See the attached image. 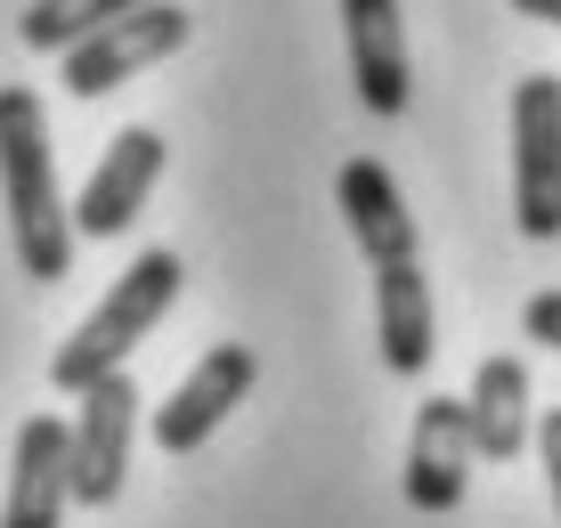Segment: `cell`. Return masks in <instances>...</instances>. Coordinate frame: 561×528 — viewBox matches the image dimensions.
Listing matches in <instances>:
<instances>
[{"mask_svg": "<svg viewBox=\"0 0 561 528\" xmlns=\"http://www.w3.org/2000/svg\"><path fill=\"white\" fill-rule=\"evenodd\" d=\"M472 487V406L463 399H423L408 432V504L415 513H456Z\"/></svg>", "mask_w": 561, "mask_h": 528, "instance_id": "obj_7", "label": "cell"}, {"mask_svg": "<svg viewBox=\"0 0 561 528\" xmlns=\"http://www.w3.org/2000/svg\"><path fill=\"white\" fill-rule=\"evenodd\" d=\"M180 285H187V261H180V252H163V244H147L139 261L123 268V285H114L106 301L90 309L82 325H73V342L49 358V382L66 390V399H82L90 382L123 375V358L147 342V325L163 318L171 301H180Z\"/></svg>", "mask_w": 561, "mask_h": 528, "instance_id": "obj_2", "label": "cell"}, {"mask_svg": "<svg viewBox=\"0 0 561 528\" xmlns=\"http://www.w3.org/2000/svg\"><path fill=\"white\" fill-rule=\"evenodd\" d=\"M253 375H261L253 342H220V349H204L196 375H187L163 406H154V447H163V456H187V447H204V439L228 423V406L253 390Z\"/></svg>", "mask_w": 561, "mask_h": 528, "instance_id": "obj_6", "label": "cell"}, {"mask_svg": "<svg viewBox=\"0 0 561 528\" xmlns=\"http://www.w3.org/2000/svg\"><path fill=\"white\" fill-rule=\"evenodd\" d=\"M130 9H147V0H33L16 33H25V49L66 57V49H82L90 33H106L114 16H130Z\"/></svg>", "mask_w": 561, "mask_h": 528, "instance_id": "obj_14", "label": "cell"}, {"mask_svg": "<svg viewBox=\"0 0 561 528\" xmlns=\"http://www.w3.org/2000/svg\"><path fill=\"white\" fill-rule=\"evenodd\" d=\"M513 228L529 244L561 237V82L529 73L513 90Z\"/></svg>", "mask_w": 561, "mask_h": 528, "instance_id": "obj_3", "label": "cell"}, {"mask_svg": "<svg viewBox=\"0 0 561 528\" xmlns=\"http://www.w3.org/2000/svg\"><path fill=\"white\" fill-rule=\"evenodd\" d=\"M0 195H9V244L33 285L73 277V211L57 195V154H49V114L33 90L0 82Z\"/></svg>", "mask_w": 561, "mask_h": 528, "instance_id": "obj_1", "label": "cell"}, {"mask_svg": "<svg viewBox=\"0 0 561 528\" xmlns=\"http://www.w3.org/2000/svg\"><path fill=\"white\" fill-rule=\"evenodd\" d=\"M520 334L546 342V349H561V292H537V301L520 309Z\"/></svg>", "mask_w": 561, "mask_h": 528, "instance_id": "obj_15", "label": "cell"}, {"mask_svg": "<svg viewBox=\"0 0 561 528\" xmlns=\"http://www.w3.org/2000/svg\"><path fill=\"white\" fill-rule=\"evenodd\" d=\"M342 42L366 114H408V25L399 0H342Z\"/></svg>", "mask_w": 561, "mask_h": 528, "instance_id": "obj_10", "label": "cell"}, {"mask_svg": "<svg viewBox=\"0 0 561 528\" xmlns=\"http://www.w3.org/2000/svg\"><path fill=\"white\" fill-rule=\"evenodd\" d=\"M520 16H546V25H561V0H513Z\"/></svg>", "mask_w": 561, "mask_h": 528, "instance_id": "obj_17", "label": "cell"}, {"mask_svg": "<svg viewBox=\"0 0 561 528\" xmlns=\"http://www.w3.org/2000/svg\"><path fill=\"white\" fill-rule=\"evenodd\" d=\"M375 342L391 375H423L432 366V285L415 261L375 268Z\"/></svg>", "mask_w": 561, "mask_h": 528, "instance_id": "obj_12", "label": "cell"}, {"mask_svg": "<svg viewBox=\"0 0 561 528\" xmlns=\"http://www.w3.org/2000/svg\"><path fill=\"white\" fill-rule=\"evenodd\" d=\"M334 204H342V220H351V237H358V252H366L375 268L415 261V211H408L399 180L375 163V154H351V163H342Z\"/></svg>", "mask_w": 561, "mask_h": 528, "instance_id": "obj_11", "label": "cell"}, {"mask_svg": "<svg viewBox=\"0 0 561 528\" xmlns=\"http://www.w3.org/2000/svg\"><path fill=\"white\" fill-rule=\"evenodd\" d=\"M187 25H196V16H187L180 0H147V9L114 16L106 33H90L82 49L57 57V82H66V97H106L114 82H130V73L163 66V57L187 42Z\"/></svg>", "mask_w": 561, "mask_h": 528, "instance_id": "obj_4", "label": "cell"}, {"mask_svg": "<svg viewBox=\"0 0 561 528\" xmlns=\"http://www.w3.org/2000/svg\"><path fill=\"white\" fill-rule=\"evenodd\" d=\"M537 456H546V480H553V513H561V406L537 423Z\"/></svg>", "mask_w": 561, "mask_h": 528, "instance_id": "obj_16", "label": "cell"}, {"mask_svg": "<svg viewBox=\"0 0 561 528\" xmlns=\"http://www.w3.org/2000/svg\"><path fill=\"white\" fill-rule=\"evenodd\" d=\"M66 513H73V423L33 415L16 432V472H9L0 528H66Z\"/></svg>", "mask_w": 561, "mask_h": 528, "instance_id": "obj_8", "label": "cell"}, {"mask_svg": "<svg viewBox=\"0 0 561 528\" xmlns=\"http://www.w3.org/2000/svg\"><path fill=\"white\" fill-rule=\"evenodd\" d=\"M130 439H139V382L106 375L73 406V504H114L130 472Z\"/></svg>", "mask_w": 561, "mask_h": 528, "instance_id": "obj_5", "label": "cell"}, {"mask_svg": "<svg viewBox=\"0 0 561 528\" xmlns=\"http://www.w3.org/2000/svg\"><path fill=\"white\" fill-rule=\"evenodd\" d=\"M463 406H472V456L480 463H513L529 447V366L520 358H480Z\"/></svg>", "mask_w": 561, "mask_h": 528, "instance_id": "obj_13", "label": "cell"}, {"mask_svg": "<svg viewBox=\"0 0 561 528\" xmlns=\"http://www.w3.org/2000/svg\"><path fill=\"white\" fill-rule=\"evenodd\" d=\"M154 180H163V139H154V130H123V139H106L99 171H90V187H82V204H73V237H123V228L147 211Z\"/></svg>", "mask_w": 561, "mask_h": 528, "instance_id": "obj_9", "label": "cell"}]
</instances>
